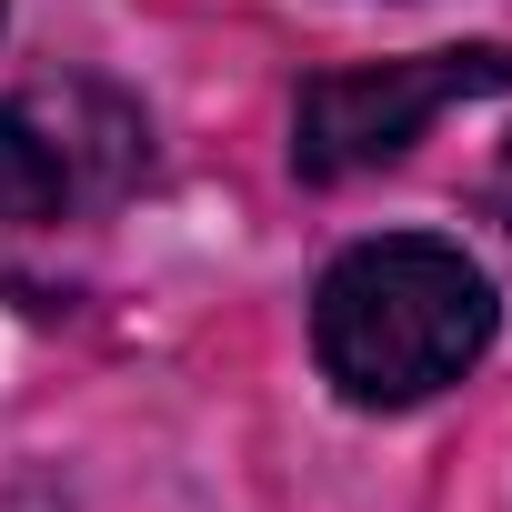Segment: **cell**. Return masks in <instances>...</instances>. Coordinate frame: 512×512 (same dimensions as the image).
<instances>
[{
  "instance_id": "obj_1",
  "label": "cell",
  "mask_w": 512,
  "mask_h": 512,
  "mask_svg": "<svg viewBox=\"0 0 512 512\" xmlns=\"http://www.w3.org/2000/svg\"><path fill=\"white\" fill-rule=\"evenodd\" d=\"M482 342H492V282L432 231L352 241L312 292V352L362 412L432 402L482 362Z\"/></svg>"
},
{
  "instance_id": "obj_2",
  "label": "cell",
  "mask_w": 512,
  "mask_h": 512,
  "mask_svg": "<svg viewBox=\"0 0 512 512\" xmlns=\"http://www.w3.org/2000/svg\"><path fill=\"white\" fill-rule=\"evenodd\" d=\"M151 171V131L101 81H31L0 101V231L111 211Z\"/></svg>"
},
{
  "instance_id": "obj_3",
  "label": "cell",
  "mask_w": 512,
  "mask_h": 512,
  "mask_svg": "<svg viewBox=\"0 0 512 512\" xmlns=\"http://www.w3.org/2000/svg\"><path fill=\"white\" fill-rule=\"evenodd\" d=\"M512 91V51L472 41V51H412V61H362V71H322L292 111V161L302 181H352L402 161L452 101H492Z\"/></svg>"
},
{
  "instance_id": "obj_4",
  "label": "cell",
  "mask_w": 512,
  "mask_h": 512,
  "mask_svg": "<svg viewBox=\"0 0 512 512\" xmlns=\"http://www.w3.org/2000/svg\"><path fill=\"white\" fill-rule=\"evenodd\" d=\"M492 211L512 221V151H502V171H492Z\"/></svg>"
}]
</instances>
